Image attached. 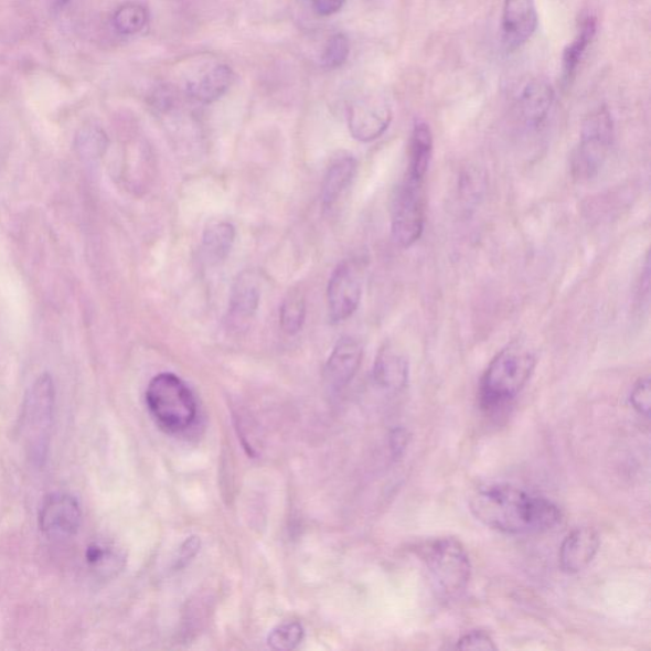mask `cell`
Instances as JSON below:
<instances>
[{"label":"cell","mask_w":651,"mask_h":651,"mask_svg":"<svg viewBox=\"0 0 651 651\" xmlns=\"http://www.w3.org/2000/svg\"><path fill=\"white\" fill-rule=\"evenodd\" d=\"M474 519L487 527L506 534H536L562 522L561 509L545 497L511 485L485 483L470 499Z\"/></svg>","instance_id":"cell-1"},{"label":"cell","mask_w":651,"mask_h":651,"mask_svg":"<svg viewBox=\"0 0 651 651\" xmlns=\"http://www.w3.org/2000/svg\"><path fill=\"white\" fill-rule=\"evenodd\" d=\"M537 359L522 342H512L499 352L481 380L480 403L485 410H498L511 404L527 386Z\"/></svg>","instance_id":"cell-2"},{"label":"cell","mask_w":651,"mask_h":651,"mask_svg":"<svg viewBox=\"0 0 651 651\" xmlns=\"http://www.w3.org/2000/svg\"><path fill=\"white\" fill-rule=\"evenodd\" d=\"M146 401L154 420L167 431H185L196 420L198 403L193 391L172 373L158 374L150 381Z\"/></svg>","instance_id":"cell-3"},{"label":"cell","mask_w":651,"mask_h":651,"mask_svg":"<svg viewBox=\"0 0 651 651\" xmlns=\"http://www.w3.org/2000/svg\"><path fill=\"white\" fill-rule=\"evenodd\" d=\"M419 556L430 579L441 595L456 597L469 586L472 573L470 556L456 538L444 537L419 547Z\"/></svg>","instance_id":"cell-4"},{"label":"cell","mask_w":651,"mask_h":651,"mask_svg":"<svg viewBox=\"0 0 651 651\" xmlns=\"http://www.w3.org/2000/svg\"><path fill=\"white\" fill-rule=\"evenodd\" d=\"M55 403L52 375H40L24 398L21 431L33 462L43 465L49 449Z\"/></svg>","instance_id":"cell-5"},{"label":"cell","mask_w":651,"mask_h":651,"mask_svg":"<svg viewBox=\"0 0 651 651\" xmlns=\"http://www.w3.org/2000/svg\"><path fill=\"white\" fill-rule=\"evenodd\" d=\"M613 138V120L607 108L591 113L583 124L579 146L572 160L575 180L589 181L597 177L604 169Z\"/></svg>","instance_id":"cell-6"},{"label":"cell","mask_w":651,"mask_h":651,"mask_svg":"<svg viewBox=\"0 0 651 651\" xmlns=\"http://www.w3.org/2000/svg\"><path fill=\"white\" fill-rule=\"evenodd\" d=\"M424 181L410 177L396 189L391 209L392 238L399 247L408 248L420 239L425 225Z\"/></svg>","instance_id":"cell-7"},{"label":"cell","mask_w":651,"mask_h":651,"mask_svg":"<svg viewBox=\"0 0 651 651\" xmlns=\"http://www.w3.org/2000/svg\"><path fill=\"white\" fill-rule=\"evenodd\" d=\"M363 294L362 267L355 262L341 263L332 273L328 287L330 319L344 322L361 305Z\"/></svg>","instance_id":"cell-8"},{"label":"cell","mask_w":651,"mask_h":651,"mask_svg":"<svg viewBox=\"0 0 651 651\" xmlns=\"http://www.w3.org/2000/svg\"><path fill=\"white\" fill-rule=\"evenodd\" d=\"M392 121V108L385 98L378 95L357 97L348 107V125L352 137L371 143L386 132Z\"/></svg>","instance_id":"cell-9"},{"label":"cell","mask_w":651,"mask_h":651,"mask_svg":"<svg viewBox=\"0 0 651 651\" xmlns=\"http://www.w3.org/2000/svg\"><path fill=\"white\" fill-rule=\"evenodd\" d=\"M538 17L534 0H505L502 17V39L508 52L527 44L537 30Z\"/></svg>","instance_id":"cell-10"},{"label":"cell","mask_w":651,"mask_h":651,"mask_svg":"<svg viewBox=\"0 0 651 651\" xmlns=\"http://www.w3.org/2000/svg\"><path fill=\"white\" fill-rule=\"evenodd\" d=\"M81 509L71 495L57 494L46 498L40 512V529L50 537L72 536L81 524Z\"/></svg>","instance_id":"cell-11"},{"label":"cell","mask_w":651,"mask_h":651,"mask_svg":"<svg viewBox=\"0 0 651 651\" xmlns=\"http://www.w3.org/2000/svg\"><path fill=\"white\" fill-rule=\"evenodd\" d=\"M362 359L361 342L350 337L341 338L324 366L326 385L333 392L344 389L355 377Z\"/></svg>","instance_id":"cell-12"},{"label":"cell","mask_w":651,"mask_h":651,"mask_svg":"<svg viewBox=\"0 0 651 651\" xmlns=\"http://www.w3.org/2000/svg\"><path fill=\"white\" fill-rule=\"evenodd\" d=\"M260 281L253 271H242L233 282L227 322L232 328L241 329L252 321L260 306Z\"/></svg>","instance_id":"cell-13"},{"label":"cell","mask_w":651,"mask_h":651,"mask_svg":"<svg viewBox=\"0 0 651 651\" xmlns=\"http://www.w3.org/2000/svg\"><path fill=\"white\" fill-rule=\"evenodd\" d=\"M598 533L589 527L574 530L563 541L558 563L566 574H578L590 565L598 553Z\"/></svg>","instance_id":"cell-14"},{"label":"cell","mask_w":651,"mask_h":651,"mask_svg":"<svg viewBox=\"0 0 651 651\" xmlns=\"http://www.w3.org/2000/svg\"><path fill=\"white\" fill-rule=\"evenodd\" d=\"M553 104V87L546 81L534 79L522 89L516 102V113L525 127L537 129L547 119Z\"/></svg>","instance_id":"cell-15"},{"label":"cell","mask_w":651,"mask_h":651,"mask_svg":"<svg viewBox=\"0 0 651 651\" xmlns=\"http://www.w3.org/2000/svg\"><path fill=\"white\" fill-rule=\"evenodd\" d=\"M235 78L236 74L230 65L216 64L188 83V96L199 104H214L227 94Z\"/></svg>","instance_id":"cell-16"},{"label":"cell","mask_w":651,"mask_h":651,"mask_svg":"<svg viewBox=\"0 0 651 651\" xmlns=\"http://www.w3.org/2000/svg\"><path fill=\"white\" fill-rule=\"evenodd\" d=\"M410 365L407 357L395 349L383 348L375 357L373 378L377 385L391 392H398L407 386Z\"/></svg>","instance_id":"cell-17"},{"label":"cell","mask_w":651,"mask_h":651,"mask_svg":"<svg viewBox=\"0 0 651 651\" xmlns=\"http://www.w3.org/2000/svg\"><path fill=\"white\" fill-rule=\"evenodd\" d=\"M357 163L352 154L340 153L333 158L322 183V206L328 211L338 203L339 198L355 178Z\"/></svg>","instance_id":"cell-18"},{"label":"cell","mask_w":651,"mask_h":651,"mask_svg":"<svg viewBox=\"0 0 651 651\" xmlns=\"http://www.w3.org/2000/svg\"><path fill=\"white\" fill-rule=\"evenodd\" d=\"M236 228L225 221H213L203 233L202 249L209 264H220L227 258L235 245Z\"/></svg>","instance_id":"cell-19"},{"label":"cell","mask_w":651,"mask_h":651,"mask_svg":"<svg viewBox=\"0 0 651 651\" xmlns=\"http://www.w3.org/2000/svg\"><path fill=\"white\" fill-rule=\"evenodd\" d=\"M434 140L429 125L425 121H416L410 139V162H408L407 177L424 181L427 177L431 157Z\"/></svg>","instance_id":"cell-20"},{"label":"cell","mask_w":651,"mask_h":651,"mask_svg":"<svg viewBox=\"0 0 651 651\" xmlns=\"http://www.w3.org/2000/svg\"><path fill=\"white\" fill-rule=\"evenodd\" d=\"M597 32V20L596 17L587 15L583 20L580 30L577 36L573 40V43L565 49L563 55V73L565 81H569L573 77L575 71H577L584 54L595 39Z\"/></svg>","instance_id":"cell-21"},{"label":"cell","mask_w":651,"mask_h":651,"mask_svg":"<svg viewBox=\"0 0 651 651\" xmlns=\"http://www.w3.org/2000/svg\"><path fill=\"white\" fill-rule=\"evenodd\" d=\"M306 313V298L302 291H289L280 307L279 319L282 331L289 337L297 335V333L303 329Z\"/></svg>","instance_id":"cell-22"},{"label":"cell","mask_w":651,"mask_h":651,"mask_svg":"<svg viewBox=\"0 0 651 651\" xmlns=\"http://www.w3.org/2000/svg\"><path fill=\"white\" fill-rule=\"evenodd\" d=\"M149 20L147 8L138 2L124 3L116 10L113 24L125 36L137 35L143 31Z\"/></svg>","instance_id":"cell-23"},{"label":"cell","mask_w":651,"mask_h":651,"mask_svg":"<svg viewBox=\"0 0 651 651\" xmlns=\"http://www.w3.org/2000/svg\"><path fill=\"white\" fill-rule=\"evenodd\" d=\"M350 56V41L345 33L338 32L326 43L321 54V65L324 70H339Z\"/></svg>","instance_id":"cell-24"},{"label":"cell","mask_w":651,"mask_h":651,"mask_svg":"<svg viewBox=\"0 0 651 651\" xmlns=\"http://www.w3.org/2000/svg\"><path fill=\"white\" fill-rule=\"evenodd\" d=\"M305 638L302 625L298 622H287L275 628L267 642L274 650L287 651L296 649Z\"/></svg>","instance_id":"cell-25"},{"label":"cell","mask_w":651,"mask_h":651,"mask_svg":"<svg viewBox=\"0 0 651 651\" xmlns=\"http://www.w3.org/2000/svg\"><path fill=\"white\" fill-rule=\"evenodd\" d=\"M87 562L97 569L115 570L119 567V557L116 556L113 548L98 544L90 545L87 549Z\"/></svg>","instance_id":"cell-26"},{"label":"cell","mask_w":651,"mask_h":651,"mask_svg":"<svg viewBox=\"0 0 651 651\" xmlns=\"http://www.w3.org/2000/svg\"><path fill=\"white\" fill-rule=\"evenodd\" d=\"M631 405L636 410L645 417L650 416L651 408V383L650 378L640 380L633 387L630 396Z\"/></svg>","instance_id":"cell-27"},{"label":"cell","mask_w":651,"mask_h":651,"mask_svg":"<svg viewBox=\"0 0 651 651\" xmlns=\"http://www.w3.org/2000/svg\"><path fill=\"white\" fill-rule=\"evenodd\" d=\"M461 650H497L494 640L485 631H471L457 641Z\"/></svg>","instance_id":"cell-28"},{"label":"cell","mask_w":651,"mask_h":651,"mask_svg":"<svg viewBox=\"0 0 651 651\" xmlns=\"http://www.w3.org/2000/svg\"><path fill=\"white\" fill-rule=\"evenodd\" d=\"M105 140L104 132L97 128L83 129L77 139L82 154H87V152L89 154L90 147L92 152L96 154L104 147Z\"/></svg>","instance_id":"cell-29"},{"label":"cell","mask_w":651,"mask_h":651,"mask_svg":"<svg viewBox=\"0 0 651 651\" xmlns=\"http://www.w3.org/2000/svg\"><path fill=\"white\" fill-rule=\"evenodd\" d=\"M346 0H312V7L317 14L330 17L341 11Z\"/></svg>","instance_id":"cell-30"},{"label":"cell","mask_w":651,"mask_h":651,"mask_svg":"<svg viewBox=\"0 0 651 651\" xmlns=\"http://www.w3.org/2000/svg\"><path fill=\"white\" fill-rule=\"evenodd\" d=\"M200 548V541L198 537H190L185 541V544L182 545L180 549L178 567L185 566L188 563L193 561V558L199 553Z\"/></svg>","instance_id":"cell-31"},{"label":"cell","mask_w":651,"mask_h":651,"mask_svg":"<svg viewBox=\"0 0 651 651\" xmlns=\"http://www.w3.org/2000/svg\"><path fill=\"white\" fill-rule=\"evenodd\" d=\"M406 445H407V433L404 429L395 430V433L392 434V438H391L392 450H394V452L396 455H399L401 452H403Z\"/></svg>","instance_id":"cell-32"}]
</instances>
